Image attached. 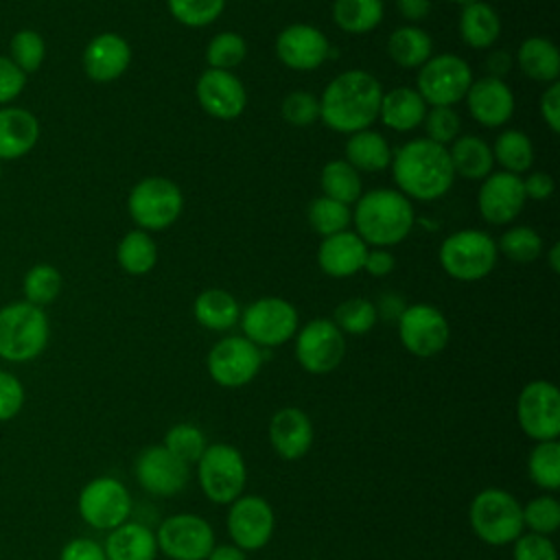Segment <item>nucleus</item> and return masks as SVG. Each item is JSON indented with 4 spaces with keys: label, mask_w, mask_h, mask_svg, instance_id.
<instances>
[{
    "label": "nucleus",
    "mask_w": 560,
    "mask_h": 560,
    "mask_svg": "<svg viewBox=\"0 0 560 560\" xmlns=\"http://www.w3.org/2000/svg\"><path fill=\"white\" fill-rule=\"evenodd\" d=\"M448 158L455 175L466 179H483L494 171L492 147L472 133H459L448 147Z\"/></svg>",
    "instance_id": "nucleus-31"
},
{
    "label": "nucleus",
    "mask_w": 560,
    "mask_h": 560,
    "mask_svg": "<svg viewBox=\"0 0 560 560\" xmlns=\"http://www.w3.org/2000/svg\"><path fill=\"white\" fill-rule=\"evenodd\" d=\"M59 560H107L101 542L92 538H72L61 547Z\"/></svg>",
    "instance_id": "nucleus-55"
},
{
    "label": "nucleus",
    "mask_w": 560,
    "mask_h": 560,
    "mask_svg": "<svg viewBox=\"0 0 560 560\" xmlns=\"http://www.w3.org/2000/svg\"><path fill=\"white\" fill-rule=\"evenodd\" d=\"M387 55L400 68H420L433 55V39L420 26H398L387 39Z\"/></svg>",
    "instance_id": "nucleus-34"
},
{
    "label": "nucleus",
    "mask_w": 560,
    "mask_h": 560,
    "mask_svg": "<svg viewBox=\"0 0 560 560\" xmlns=\"http://www.w3.org/2000/svg\"><path fill=\"white\" fill-rule=\"evenodd\" d=\"M228 0H166L168 13L184 26H210L225 9Z\"/></svg>",
    "instance_id": "nucleus-48"
},
{
    "label": "nucleus",
    "mask_w": 560,
    "mask_h": 560,
    "mask_svg": "<svg viewBox=\"0 0 560 560\" xmlns=\"http://www.w3.org/2000/svg\"><path fill=\"white\" fill-rule=\"evenodd\" d=\"M262 365V350L243 335H228L219 339L206 359L210 378L225 387L238 389L256 378Z\"/></svg>",
    "instance_id": "nucleus-12"
},
{
    "label": "nucleus",
    "mask_w": 560,
    "mask_h": 560,
    "mask_svg": "<svg viewBox=\"0 0 560 560\" xmlns=\"http://www.w3.org/2000/svg\"><path fill=\"white\" fill-rule=\"evenodd\" d=\"M514 66V57L508 52V50H492L486 59V70H488V77H494V79H503Z\"/></svg>",
    "instance_id": "nucleus-59"
},
{
    "label": "nucleus",
    "mask_w": 560,
    "mask_h": 560,
    "mask_svg": "<svg viewBox=\"0 0 560 560\" xmlns=\"http://www.w3.org/2000/svg\"><path fill=\"white\" fill-rule=\"evenodd\" d=\"M525 190L523 177L508 171H492L481 179L477 192V208L486 223L490 225H508L525 208Z\"/></svg>",
    "instance_id": "nucleus-19"
},
{
    "label": "nucleus",
    "mask_w": 560,
    "mask_h": 560,
    "mask_svg": "<svg viewBox=\"0 0 560 560\" xmlns=\"http://www.w3.org/2000/svg\"><path fill=\"white\" fill-rule=\"evenodd\" d=\"M490 147L494 164H499L501 171L523 175L534 164V144L521 129H503Z\"/></svg>",
    "instance_id": "nucleus-37"
},
{
    "label": "nucleus",
    "mask_w": 560,
    "mask_h": 560,
    "mask_svg": "<svg viewBox=\"0 0 560 560\" xmlns=\"http://www.w3.org/2000/svg\"><path fill=\"white\" fill-rule=\"evenodd\" d=\"M50 339L48 315L26 300L0 308V359L26 363L37 359Z\"/></svg>",
    "instance_id": "nucleus-4"
},
{
    "label": "nucleus",
    "mask_w": 560,
    "mask_h": 560,
    "mask_svg": "<svg viewBox=\"0 0 560 560\" xmlns=\"http://www.w3.org/2000/svg\"><path fill=\"white\" fill-rule=\"evenodd\" d=\"M389 168L396 190L411 201H435L455 184L448 149L429 138H413L392 151Z\"/></svg>",
    "instance_id": "nucleus-2"
},
{
    "label": "nucleus",
    "mask_w": 560,
    "mask_h": 560,
    "mask_svg": "<svg viewBox=\"0 0 560 560\" xmlns=\"http://www.w3.org/2000/svg\"><path fill=\"white\" fill-rule=\"evenodd\" d=\"M116 262L129 276H144L158 265V243L149 232L136 228L118 241Z\"/></svg>",
    "instance_id": "nucleus-35"
},
{
    "label": "nucleus",
    "mask_w": 560,
    "mask_h": 560,
    "mask_svg": "<svg viewBox=\"0 0 560 560\" xmlns=\"http://www.w3.org/2000/svg\"><path fill=\"white\" fill-rule=\"evenodd\" d=\"M46 57V42L33 28H20L9 42V59L24 72H37Z\"/></svg>",
    "instance_id": "nucleus-44"
},
{
    "label": "nucleus",
    "mask_w": 560,
    "mask_h": 560,
    "mask_svg": "<svg viewBox=\"0 0 560 560\" xmlns=\"http://www.w3.org/2000/svg\"><path fill=\"white\" fill-rule=\"evenodd\" d=\"M396 9L407 22H422L431 13V0H396Z\"/></svg>",
    "instance_id": "nucleus-58"
},
{
    "label": "nucleus",
    "mask_w": 560,
    "mask_h": 560,
    "mask_svg": "<svg viewBox=\"0 0 560 560\" xmlns=\"http://www.w3.org/2000/svg\"><path fill=\"white\" fill-rule=\"evenodd\" d=\"M499 258L497 241L475 228L448 234L438 252V260L446 276L459 282H477L492 273Z\"/></svg>",
    "instance_id": "nucleus-6"
},
{
    "label": "nucleus",
    "mask_w": 560,
    "mask_h": 560,
    "mask_svg": "<svg viewBox=\"0 0 560 560\" xmlns=\"http://www.w3.org/2000/svg\"><path fill=\"white\" fill-rule=\"evenodd\" d=\"M472 83V68L453 52L431 55L418 68L416 90L429 107H455L464 101Z\"/></svg>",
    "instance_id": "nucleus-10"
},
{
    "label": "nucleus",
    "mask_w": 560,
    "mask_h": 560,
    "mask_svg": "<svg viewBox=\"0 0 560 560\" xmlns=\"http://www.w3.org/2000/svg\"><path fill=\"white\" fill-rule=\"evenodd\" d=\"M201 109L217 120H234L247 107L243 81L232 70L206 68L195 85Z\"/></svg>",
    "instance_id": "nucleus-21"
},
{
    "label": "nucleus",
    "mask_w": 560,
    "mask_h": 560,
    "mask_svg": "<svg viewBox=\"0 0 560 560\" xmlns=\"http://www.w3.org/2000/svg\"><path fill=\"white\" fill-rule=\"evenodd\" d=\"M512 560H558V549L549 536L523 532L512 542Z\"/></svg>",
    "instance_id": "nucleus-51"
},
{
    "label": "nucleus",
    "mask_w": 560,
    "mask_h": 560,
    "mask_svg": "<svg viewBox=\"0 0 560 560\" xmlns=\"http://www.w3.org/2000/svg\"><path fill=\"white\" fill-rule=\"evenodd\" d=\"M396 258L387 247H372L365 254L363 260V271H368L372 278H385L394 271Z\"/></svg>",
    "instance_id": "nucleus-57"
},
{
    "label": "nucleus",
    "mask_w": 560,
    "mask_h": 560,
    "mask_svg": "<svg viewBox=\"0 0 560 560\" xmlns=\"http://www.w3.org/2000/svg\"><path fill=\"white\" fill-rule=\"evenodd\" d=\"M81 63L83 72L94 83H112L127 72L131 63V46L118 33H98L85 44Z\"/></svg>",
    "instance_id": "nucleus-23"
},
{
    "label": "nucleus",
    "mask_w": 560,
    "mask_h": 560,
    "mask_svg": "<svg viewBox=\"0 0 560 560\" xmlns=\"http://www.w3.org/2000/svg\"><path fill=\"white\" fill-rule=\"evenodd\" d=\"M527 475L534 486L547 492L560 488V444L558 440L536 442L527 457Z\"/></svg>",
    "instance_id": "nucleus-39"
},
{
    "label": "nucleus",
    "mask_w": 560,
    "mask_h": 560,
    "mask_svg": "<svg viewBox=\"0 0 560 560\" xmlns=\"http://www.w3.org/2000/svg\"><path fill=\"white\" fill-rule=\"evenodd\" d=\"M26 88V74L9 59L0 55V107L11 105Z\"/></svg>",
    "instance_id": "nucleus-53"
},
{
    "label": "nucleus",
    "mask_w": 560,
    "mask_h": 560,
    "mask_svg": "<svg viewBox=\"0 0 560 560\" xmlns=\"http://www.w3.org/2000/svg\"><path fill=\"white\" fill-rule=\"evenodd\" d=\"M448 2H455V4H462V7H464V4H468V2H472V0H448Z\"/></svg>",
    "instance_id": "nucleus-62"
},
{
    "label": "nucleus",
    "mask_w": 560,
    "mask_h": 560,
    "mask_svg": "<svg viewBox=\"0 0 560 560\" xmlns=\"http://www.w3.org/2000/svg\"><path fill=\"white\" fill-rule=\"evenodd\" d=\"M343 160L359 173H381L389 168L392 147L381 131H374V129L354 131L346 140Z\"/></svg>",
    "instance_id": "nucleus-33"
},
{
    "label": "nucleus",
    "mask_w": 560,
    "mask_h": 560,
    "mask_svg": "<svg viewBox=\"0 0 560 560\" xmlns=\"http://www.w3.org/2000/svg\"><path fill=\"white\" fill-rule=\"evenodd\" d=\"M385 15L383 0H335L332 22L350 35L372 33Z\"/></svg>",
    "instance_id": "nucleus-36"
},
{
    "label": "nucleus",
    "mask_w": 560,
    "mask_h": 560,
    "mask_svg": "<svg viewBox=\"0 0 560 560\" xmlns=\"http://www.w3.org/2000/svg\"><path fill=\"white\" fill-rule=\"evenodd\" d=\"M427 109L429 105L418 94V90L402 85V88L383 92L378 120L392 131H413L422 125Z\"/></svg>",
    "instance_id": "nucleus-29"
},
{
    "label": "nucleus",
    "mask_w": 560,
    "mask_h": 560,
    "mask_svg": "<svg viewBox=\"0 0 560 560\" xmlns=\"http://www.w3.org/2000/svg\"><path fill=\"white\" fill-rule=\"evenodd\" d=\"M238 324L243 337L262 350L291 341L300 328V315L289 300L265 295L241 308Z\"/></svg>",
    "instance_id": "nucleus-9"
},
{
    "label": "nucleus",
    "mask_w": 560,
    "mask_h": 560,
    "mask_svg": "<svg viewBox=\"0 0 560 560\" xmlns=\"http://www.w3.org/2000/svg\"><path fill=\"white\" fill-rule=\"evenodd\" d=\"M332 322L343 335L359 337L376 326L378 308L368 298H348L335 308Z\"/></svg>",
    "instance_id": "nucleus-42"
},
{
    "label": "nucleus",
    "mask_w": 560,
    "mask_h": 560,
    "mask_svg": "<svg viewBox=\"0 0 560 560\" xmlns=\"http://www.w3.org/2000/svg\"><path fill=\"white\" fill-rule=\"evenodd\" d=\"M206 560H247V551H243V549L236 547L234 542L214 545Z\"/></svg>",
    "instance_id": "nucleus-60"
},
{
    "label": "nucleus",
    "mask_w": 560,
    "mask_h": 560,
    "mask_svg": "<svg viewBox=\"0 0 560 560\" xmlns=\"http://www.w3.org/2000/svg\"><path fill=\"white\" fill-rule=\"evenodd\" d=\"M319 120L337 133H354L370 129L378 118L383 98L381 81L361 68L339 72L317 96Z\"/></svg>",
    "instance_id": "nucleus-1"
},
{
    "label": "nucleus",
    "mask_w": 560,
    "mask_h": 560,
    "mask_svg": "<svg viewBox=\"0 0 560 560\" xmlns=\"http://www.w3.org/2000/svg\"><path fill=\"white\" fill-rule=\"evenodd\" d=\"M416 223L413 201L396 188H372L352 208L354 232L368 247L402 243Z\"/></svg>",
    "instance_id": "nucleus-3"
},
{
    "label": "nucleus",
    "mask_w": 560,
    "mask_h": 560,
    "mask_svg": "<svg viewBox=\"0 0 560 560\" xmlns=\"http://www.w3.org/2000/svg\"><path fill=\"white\" fill-rule=\"evenodd\" d=\"M459 37L475 50L490 48L501 35V18L490 2L472 0L459 11Z\"/></svg>",
    "instance_id": "nucleus-30"
},
{
    "label": "nucleus",
    "mask_w": 560,
    "mask_h": 560,
    "mask_svg": "<svg viewBox=\"0 0 560 560\" xmlns=\"http://www.w3.org/2000/svg\"><path fill=\"white\" fill-rule=\"evenodd\" d=\"M547 262H549V269L553 273L560 271V243H553L549 249H547Z\"/></svg>",
    "instance_id": "nucleus-61"
},
{
    "label": "nucleus",
    "mask_w": 560,
    "mask_h": 560,
    "mask_svg": "<svg viewBox=\"0 0 560 560\" xmlns=\"http://www.w3.org/2000/svg\"><path fill=\"white\" fill-rule=\"evenodd\" d=\"M164 446L175 457H179L182 462H186L190 466V464H197V459L201 457V453L208 446V440H206V433L197 424L177 422L166 431Z\"/></svg>",
    "instance_id": "nucleus-46"
},
{
    "label": "nucleus",
    "mask_w": 560,
    "mask_h": 560,
    "mask_svg": "<svg viewBox=\"0 0 560 560\" xmlns=\"http://www.w3.org/2000/svg\"><path fill=\"white\" fill-rule=\"evenodd\" d=\"M79 516L94 529L112 532L129 521L131 494L116 477H94L88 481L77 499Z\"/></svg>",
    "instance_id": "nucleus-15"
},
{
    "label": "nucleus",
    "mask_w": 560,
    "mask_h": 560,
    "mask_svg": "<svg viewBox=\"0 0 560 560\" xmlns=\"http://www.w3.org/2000/svg\"><path fill=\"white\" fill-rule=\"evenodd\" d=\"M306 219H308L311 230H313L315 234H319L322 238H326V236L339 234V232H343V230H350V223H352V208L322 195V197H315V199L308 203Z\"/></svg>",
    "instance_id": "nucleus-40"
},
{
    "label": "nucleus",
    "mask_w": 560,
    "mask_h": 560,
    "mask_svg": "<svg viewBox=\"0 0 560 560\" xmlns=\"http://www.w3.org/2000/svg\"><path fill=\"white\" fill-rule=\"evenodd\" d=\"M516 422L534 442L558 440L560 435V392L551 381L536 378L523 385L516 398Z\"/></svg>",
    "instance_id": "nucleus-13"
},
{
    "label": "nucleus",
    "mask_w": 560,
    "mask_h": 560,
    "mask_svg": "<svg viewBox=\"0 0 560 560\" xmlns=\"http://www.w3.org/2000/svg\"><path fill=\"white\" fill-rule=\"evenodd\" d=\"M133 475L138 486L153 497H175L190 479V466L175 457L164 444L147 446L133 462Z\"/></svg>",
    "instance_id": "nucleus-18"
},
{
    "label": "nucleus",
    "mask_w": 560,
    "mask_h": 560,
    "mask_svg": "<svg viewBox=\"0 0 560 560\" xmlns=\"http://www.w3.org/2000/svg\"><path fill=\"white\" fill-rule=\"evenodd\" d=\"M280 114L293 127H308L319 120V98L308 90H293L282 98Z\"/></svg>",
    "instance_id": "nucleus-49"
},
{
    "label": "nucleus",
    "mask_w": 560,
    "mask_h": 560,
    "mask_svg": "<svg viewBox=\"0 0 560 560\" xmlns=\"http://www.w3.org/2000/svg\"><path fill=\"white\" fill-rule=\"evenodd\" d=\"M273 48L280 63L298 72L317 70L330 55V42L324 31L306 22L284 26L276 37Z\"/></svg>",
    "instance_id": "nucleus-20"
},
{
    "label": "nucleus",
    "mask_w": 560,
    "mask_h": 560,
    "mask_svg": "<svg viewBox=\"0 0 560 560\" xmlns=\"http://www.w3.org/2000/svg\"><path fill=\"white\" fill-rule=\"evenodd\" d=\"M523 527L532 534L551 536L560 527V501L553 494H538L523 505Z\"/></svg>",
    "instance_id": "nucleus-47"
},
{
    "label": "nucleus",
    "mask_w": 560,
    "mask_h": 560,
    "mask_svg": "<svg viewBox=\"0 0 560 560\" xmlns=\"http://www.w3.org/2000/svg\"><path fill=\"white\" fill-rule=\"evenodd\" d=\"M319 184H322L324 197H330L346 206H354L357 199L363 195L361 173L357 168H352L343 158L330 160L324 164Z\"/></svg>",
    "instance_id": "nucleus-38"
},
{
    "label": "nucleus",
    "mask_w": 560,
    "mask_h": 560,
    "mask_svg": "<svg viewBox=\"0 0 560 560\" xmlns=\"http://www.w3.org/2000/svg\"><path fill=\"white\" fill-rule=\"evenodd\" d=\"M514 63L527 79L542 85L556 83L560 77V50L549 37L542 35L523 39L514 55Z\"/></svg>",
    "instance_id": "nucleus-28"
},
{
    "label": "nucleus",
    "mask_w": 560,
    "mask_h": 560,
    "mask_svg": "<svg viewBox=\"0 0 560 560\" xmlns=\"http://www.w3.org/2000/svg\"><path fill=\"white\" fill-rule=\"evenodd\" d=\"M542 122L549 127L551 133L560 131V83H549L545 85L542 94H540V103H538Z\"/></svg>",
    "instance_id": "nucleus-54"
},
{
    "label": "nucleus",
    "mask_w": 560,
    "mask_h": 560,
    "mask_svg": "<svg viewBox=\"0 0 560 560\" xmlns=\"http://www.w3.org/2000/svg\"><path fill=\"white\" fill-rule=\"evenodd\" d=\"M103 549L107 560H155L158 540L155 532L144 523L125 521L107 532Z\"/></svg>",
    "instance_id": "nucleus-27"
},
{
    "label": "nucleus",
    "mask_w": 560,
    "mask_h": 560,
    "mask_svg": "<svg viewBox=\"0 0 560 560\" xmlns=\"http://www.w3.org/2000/svg\"><path fill=\"white\" fill-rule=\"evenodd\" d=\"M497 249L514 262H532L542 254V236L529 225H512L501 234Z\"/></svg>",
    "instance_id": "nucleus-43"
},
{
    "label": "nucleus",
    "mask_w": 560,
    "mask_h": 560,
    "mask_svg": "<svg viewBox=\"0 0 560 560\" xmlns=\"http://www.w3.org/2000/svg\"><path fill=\"white\" fill-rule=\"evenodd\" d=\"M61 287H63V278H61L59 269L48 262L33 265L24 273V280H22L24 300L35 306H42V308L59 298Z\"/></svg>",
    "instance_id": "nucleus-41"
},
{
    "label": "nucleus",
    "mask_w": 560,
    "mask_h": 560,
    "mask_svg": "<svg viewBox=\"0 0 560 560\" xmlns=\"http://www.w3.org/2000/svg\"><path fill=\"white\" fill-rule=\"evenodd\" d=\"M230 540L243 551L262 549L276 529V514L267 499L258 494H241L228 508L225 516Z\"/></svg>",
    "instance_id": "nucleus-17"
},
{
    "label": "nucleus",
    "mask_w": 560,
    "mask_h": 560,
    "mask_svg": "<svg viewBox=\"0 0 560 560\" xmlns=\"http://www.w3.org/2000/svg\"><path fill=\"white\" fill-rule=\"evenodd\" d=\"M195 466L199 488L208 501L230 505L243 494L247 483V464L236 446L225 442L208 444Z\"/></svg>",
    "instance_id": "nucleus-7"
},
{
    "label": "nucleus",
    "mask_w": 560,
    "mask_h": 560,
    "mask_svg": "<svg viewBox=\"0 0 560 560\" xmlns=\"http://www.w3.org/2000/svg\"><path fill=\"white\" fill-rule=\"evenodd\" d=\"M247 55V42L241 33L221 31L206 46L208 68L217 70H234Z\"/></svg>",
    "instance_id": "nucleus-45"
},
{
    "label": "nucleus",
    "mask_w": 560,
    "mask_h": 560,
    "mask_svg": "<svg viewBox=\"0 0 560 560\" xmlns=\"http://www.w3.org/2000/svg\"><path fill=\"white\" fill-rule=\"evenodd\" d=\"M468 523L472 534L490 545H512L523 532V505L503 488L479 490L468 508Z\"/></svg>",
    "instance_id": "nucleus-5"
},
{
    "label": "nucleus",
    "mask_w": 560,
    "mask_h": 560,
    "mask_svg": "<svg viewBox=\"0 0 560 560\" xmlns=\"http://www.w3.org/2000/svg\"><path fill=\"white\" fill-rule=\"evenodd\" d=\"M39 140V120L31 109L0 107V162L28 155Z\"/></svg>",
    "instance_id": "nucleus-26"
},
{
    "label": "nucleus",
    "mask_w": 560,
    "mask_h": 560,
    "mask_svg": "<svg viewBox=\"0 0 560 560\" xmlns=\"http://www.w3.org/2000/svg\"><path fill=\"white\" fill-rule=\"evenodd\" d=\"M0 175H2V164H0Z\"/></svg>",
    "instance_id": "nucleus-63"
},
{
    "label": "nucleus",
    "mask_w": 560,
    "mask_h": 560,
    "mask_svg": "<svg viewBox=\"0 0 560 560\" xmlns=\"http://www.w3.org/2000/svg\"><path fill=\"white\" fill-rule=\"evenodd\" d=\"M315 442V429L306 411L282 407L269 420V444L280 459H302Z\"/></svg>",
    "instance_id": "nucleus-24"
},
{
    "label": "nucleus",
    "mask_w": 560,
    "mask_h": 560,
    "mask_svg": "<svg viewBox=\"0 0 560 560\" xmlns=\"http://www.w3.org/2000/svg\"><path fill=\"white\" fill-rule=\"evenodd\" d=\"M422 125L427 131L424 138L442 147H448L459 136V129H462L459 114L453 107H429Z\"/></svg>",
    "instance_id": "nucleus-50"
},
{
    "label": "nucleus",
    "mask_w": 560,
    "mask_h": 560,
    "mask_svg": "<svg viewBox=\"0 0 560 560\" xmlns=\"http://www.w3.org/2000/svg\"><path fill=\"white\" fill-rule=\"evenodd\" d=\"M158 551L164 553L168 560H206L214 540L212 525L190 512H179L166 516L155 532Z\"/></svg>",
    "instance_id": "nucleus-16"
},
{
    "label": "nucleus",
    "mask_w": 560,
    "mask_h": 560,
    "mask_svg": "<svg viewBox=\"0 0 560 560\" xmlns=\"http://www.w3.org/2000/svg\"><path fill=\"white\" fill-rule=\"evenodd\" d=\"M24 407V385L7 370H0V422L15 418Z\"/></svg>",
    "instance_id": "nucleus-52"
},
{
    "label": "nucleus",
    "mask_w": 560,
    "mask_h": 560,
    "mask_svg": "<svg viewBox=\"0 0 560 560\" xmlns=\"http://www.w3.org/2000/svg\"><path fill=\"white\" fill-rule=\"evenodd\" d=\"M192 315H195L199 326H203L208 330H214V332H225V330H230L238 324L241 304L225 289L212 287V289L201 291L195 298Z\"/></svg>",
    "instance_id": "nucleus-32"
},
{
    "label": "nucleus",
    "mask_w": 560,
    "mask_h": 560,
    "mask_svg": "<svg viewBox=\"0 0 560 560\" xmlns=\"http://www.w3.org/2000/svg\"><path fill=\"white\" fill-rule=\"evenodd\" d=\"M396 326L402 348L418 359H431L440 354L451 339L448 319L438 306L427 302L407 304L398 315Z\"/></svg>",
    "instance_id": "nucleus-11"
},
{
    "label": "nucleus",
    "mask_w": 560,
    "mask_h": 560,
    "mask_svg": "<svg viewBox=\"0 0 560 560\" xmlns=\"http://www.w3.org/2000/svg\"><path fill=\"white\" fill-rule=\"evenodd\" d=\"M127 210L138 230L149 234L160 232L179 219L184 210V195L173 179L151 175L131 188L127 197Z\"/></svg>",
    "instance_id": "nucleus-8"
},
{
    "label": "nucleus",
    "mask_w": 560,
    "mask_h": 560,
    "mask_svg": "<svg viewBox=\"0 0 560 560\" xmlns=\"http://www.w3.org/2000/svg\"><path fill=\"white\" fill-rule=\"evenodd\" d=\"M368 245L354 230H343L339 234L322 238L317 247V265L330 278H350L363 271V260Z\"/></svg>",
    "instance_id": "nucleus-25"
},
{
    "label": "nucleus",
    "mask_w": 560,
    "mask_h": 560,
    "mask_svg": "<svg viewBox=\"0 0 560 560\" xmlns=\"http://www.w3.org/2000/svg\"><path fill=\"white\" fill-rule=\"evenodd\" d=\"M523 190H525L527 199L545 201V199H549L553 195L556 182L545 171H532V173H527V177H523Z\"/></svg>",
    "instance_id": "nucleus-56"
},
{
    "label": "nucleus",
    "mask_w": 560,
    "mask_h": 560,
    "mask_svg": "<svg viewBox=\"0 0 560 560\" xmlns=\"http://www.w3.org/2000/svg\"><path fill=\"white\" fill-rule=\"evenodd\" d=\"M464 101L472 120L488 129L508 125L516 107L512 88L503 79H494L488 74L472 79Z\"/></svg>",
    "instance_id": "nucleus-22"
},
{
    "label": "nucleus",
    "mask_w": 560,
    "mask_h": 560,
    "mask_svg": "<svg viewBox=\"0 0 560 560\" xmlns=\"http://www.w3.org/2000/svg\"><path fill=\"white\" fill-rule=\"evenodd\" d=\"M295 359L308 374L322 376L339 368L346 357V335L328 317H315L295 332Z\"/></svg>",
    "instance_id": "nucleus-14"
}]
</instances>
